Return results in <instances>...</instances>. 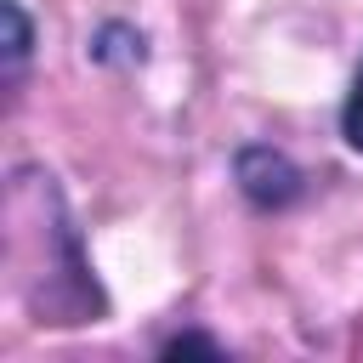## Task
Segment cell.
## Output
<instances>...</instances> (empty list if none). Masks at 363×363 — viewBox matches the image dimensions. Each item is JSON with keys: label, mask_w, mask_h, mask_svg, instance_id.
<instances>
[{"label": "cell", "mask_w": 363, "mask_h": 363, "mask_svg": "<svg viewBox=\"0 0 363 363\" xmlns=\"http://www.w3.org/2000/svg\"><path fill=\"white\" fill-rule=\"evenodd\" d=\"M233 182H238V193H244L255 210H284V204L301 199V170H295V159L278 153V147H267V142L238 147Z\"/></svg>", "instance_id": "cell-1"}, {"label": "cell", "mask_w": 363, "mask_h": 363, "mask_svg": "<svg viewBox=\"0 0 363 363\" xmlns=\"http://www.w3.org/2000/svg\"><path fill=\"white\" fill-rule=\"evenodd\" d=\"M0 11H6V79L17 85L23 79V62H28V45H34V28H28L23 0H6Z\"/></svg>", "instance_id": "cell-2"}, {"label": "cell", "mask_w": 363, "mask_h": 363, "mask_svg": "<svg viewBox=\"0 0 363 363\" xmlns=\"http://www.w3.org/2000/svg\"><path fill=\"white\" fill-rule=\"evenodd\" d=\"M340 136L352 153H363V57L352 68V85H346V102H340Z\"/></svg>", "instance_id": "cell-3"}]
</instances>
